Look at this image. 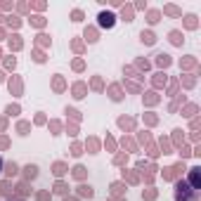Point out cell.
I'll list each match as a JSON object with an SVG mask.
<instances>
[{"instance_id":"obj_1","label":"cell","mask_w":201,"mask_h":201,"mask_svg":"<svg viewBox=\"0 0 201 201\" xmlns=\"http://www.w3.org/2000/svg\"><path fill=\"white\" fill-rule=\"evenodd\" d=\"M100 26H104V28H111L114 24H116V17L111 14V12H100Z\"/></svg>"},{"instance_id":"obj_9","label":"cell","mask_w":201,"mask_h":201,"mask_svg":"<svg viewBox=\"0 0 201 201\" xmlns=\"http://www.w3.org/2000/svg\"><path fill=\"white\" fill-rule=\"evenodd\" d=\"M168 62H170V59H168V54H159V64H163V66H166Z\"/></svg>"},{"instance_id":"obj_4","label":"cell","mask_w":201,"mask_h":201,"mask_svg":"<svg viewBox=\"0 0 201 201\" xmlns=\"http://www.w3.org/2000/svg\"><path fill=\"white\" fill-rule=\"evenodd\" d=\"M85 38H88L90 43H95L97 40V31H95V28H85Z\"/></svg>"},{"instance_id":"obj_14","label":"cell","mask_w":201,"mask_h":201,"mask_svg":"<svg viewBox=\"0 0 201 201\" xmlns=\"http://www.w3.org/2000/svg\"><path fill=\"white\" fill-rule=\"evenodd\" d=\"M0 80H3V71H0Z\"/></svg>"},{"instance_id":"obj_10","label":"cell","mask_w":201,"mask_h":201,"mask_svg":"<svg viewBox=\"0 0 201 201\" xmlns=\"http://www.w3.org/2000/svg\"><path fill=\"white\" fill-rule=\"evenodd\" d=\"M80 19H83V12L76 10V12H74V21H80Z\"/></svg>"},{"instance_id":"obj_11","label":"cell","mask_w":201,"mask_h":201,"mask_svg":"<svg viewBox=\"0 0 201 201\" xmlns=\"http://www.w3.org/2000/svg\"><path fill=\"white\" fill-rule=\"evenodd\" d=\"M7 114H10V116L12 114H19V106H7Z\"/></svg>"},{"instance_id":"obj_7","label":"cell","mask_w":201,"mask_h":201,"mask_svg":"<svg viewBox=\"0 0 201 201\" xmlns=\"http://www.w3.org/2000/svg\"><path fill=\"white\" fill-rule=\"evenodd\" d=\"M170 40H173L175 45H180V43H182V38H180V33H178V31H173V33H170Z\"/></svg>"},{"instance_id":"obj_2","label":"cell","mask_w":201,"mask_h":201,"mask_svg":"<svg viewBox=\"0 0 201 201\" xmlns=\"http://www.w3.org/2000/svg\"><path fill=\"white\" fill-rule=\"evenodd\" d=\"M140 40L147 43V45H154V43H156V38H154L152 31H142V33H140Z\"/></svg>"},{"instance_id":"obj_8","label":"cell","mask_w":201,"mask_h":201,"mask_svg":"<svg viewBox=\"0 0 201 201\" xmlns=\"http://www.w3.org/2000/svg\"><path fill=\"white\" fill-rule=\"evenodd\" d=\"M83 175H85V168L83 166H76V178H83Z\"/></svg>"},{"instance_id":"obj_3","label":"cell","mask_w":201,"mask_h":201,"mask_svg":"<svg viewBox=\"0 0 201 201\" xmlns=\"http://www.w3.org/2000/svg\"><path fill=\"white\" fill-rule=\"evenodd\" d=\"M24 175H26L28 180H33V178H38V166H26V168H24Z\"/></svg>"},{"instance_id":"obj_5","label":"cell","mask_w":201,"mask_h":201,"mask_svg":"<svg viewBox=\"0 0 201 201\" xmlns=\"http://www.w3.org/2000/svg\"><path fill=\"white\" fill-rule=\"evenodd\" d=\"M5 173L7 175H17V163H12V161H10V163L5 166Z\"/></svg>"},{"instance_id":"obj_6","label":"cell","mask_w":201,"mask_h":201,"mask_svg":"<svg viewBox=\"0 0 201 201\" xmlns=\"http://www.w3.org/2000/svg\"><path fill=\"white\" fill-rule=\"evenodd\" d=\"M92 194H95V192H92V187H80V196H88V199H90Z\"/></svg>"},{"instance_id":"obj_13","label":"cell","mask_w":201,"mask_h":201,"mask_svg":"<svg viewBox=\"0 0 201 201\" xmlns=\"http://www.w3.org/2000/svg\"><path fill=\"white\" fill-rule=\"evenodd\" d=\"M0 170H3V159H0Z\"/></svg>"},{"instance_id":"obj_12","label":"cell","mask_w":201,"mask_h":201,"mask_svg":"<svg viewBox=\"0 0 201 201\" xmlns=\"http://www.w3.org/2000/svg\"><path fill=\"white\" fill-rule=\"evenodd\" d=\"M54 173L62 175V173H64V166H62V163H57V166H54Z\"/></svg>"}]
</instances>
